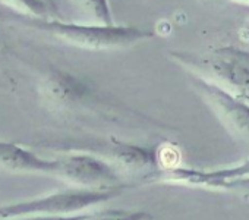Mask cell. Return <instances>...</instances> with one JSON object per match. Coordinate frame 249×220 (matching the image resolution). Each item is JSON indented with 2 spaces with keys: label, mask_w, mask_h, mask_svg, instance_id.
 <instances>
[{
  "label": "cell",
  "mask_w": 249,
  "mask_h": 220,
  "mask_svg": "<svg viewBox=\"0 0 249 220\" xmlns=\"http://www.w3.org/2000/svg\"><path fill=\"white\" fill-rule=\"evenodd\" d=\"M21 25L46 34L66 46L89 52H110L132 47L141 41L150 40L153 33L131 25H101V24H75L60 19L18 18Z\"/></svg>",
  "instance_id": "obj_1"
},
{
  "label": "cell",
  "mask_w": 249,
  "mask_h": 220,
  "mask_svg": "<svg viewBox=\"0 0 249 220\" xmlns=\"http://www.w3.org/2000/svg\"><path fill=\"white\" fill-rule=\"evenodd\" d=\"M169 56L191 76L214 82L249 103V50L220 47L204 55L172 52Z\"/></svg>",
  "instance_id": "obj_2"
},
{
  "label": "cell",
  "mask_w": 249,
  "mask_h": 220,
  "mask_svg": "<svg viewBox=\"0 0 249 220\" xmlns=\"http://www.w3.org/2000/svg\"><path fill=\"white\" fill-rule=\"evenodd\" d=\"M126 186L114 188H75L50 192L47 195L0 205V220L24 216H75L91 207L101 205L119 197Z\"/></svg>",
  "instance_id": "obj_3"
},
{
  "label": "cell",
  "mask_w": 249,
  "mask_h": 220,
  "mask_svg": "<svg viewBox=\"0 0 249 220\" xmlns=\"http://www.w3.org/2000/svg\"><path fill=\"white\" fill-rule=\"evenodd\" d=\"M191 82L224 131L234 141L249 147V103L202 78L191 76Z\"/></svg>",
  "instance_id": "obj_4"
},
{
  "label": "cell",
  "mask_w": 249,
  "mask_h": 220,
  "mask_svg": "<svg viewBox=\"0 0 249 220\" xmlns=\"http://www.w3.org/2000/svg\"><path fill=\"white\" fill-rule=\"evenodd\" d=\"M57 179L75 188H114L126 186L120 173L104 159L82 150H72L57 157Z\"/></svg>",
  "instance_id": "obj_5"
},
{
  "label": "cell",
  "mask_w": 249,
  "mask_h": 220,
  "mask_svg": "<svg viewBox=\"0 0 249 220\" xmlns=\"http://www.w3.org/2000/svg\"><path fill=\"white\" fill-rule=\"evenodd\" d=\"M38 92L43 103L57 113L76 112L95 103L92 90L81 78L60 69H52L43 76Z\"/></svg>",
  "instance_id": "obj_6"
},
{
  "label": "cell",
  "mask_w": 249,
  "mask_h": 220,
  "mask_svg": "<svg viewBox=\"0 0 249 220\" xmlns=\"http://www.w3.org/2000/svg\"><path fill=\"white\" fill-rule=\"evenodd\" d=\"M179 183L194 188L208 189H242L249 186V160L230 167H218L214 170H198L173 167L163 170L157 182Z\"/></svg>",
  "instance_id": "obj_7"
},
{
  "label": "cell",
  "mask_w": 249,
  "mask_h": 220,
  "mask_svg": "<svg viewBox=\"0 0 249 220\" xmlns=\"http://www.w3.org/2000/svg\"><path fill=\"white\" fill-rule=\"evenodd\" d=\"M0 167L15 173H37L56 178L59 160L57 157L43 159L22 146L0 141Z\"/></svg>",
  "instance_id": "obj_8"
},
{
  "label": "cell",
  "mask_w": 249,
  "mask_h": 220,
  "mask_svg": "<svg viewBox=\"0 0 249 220\" xmlns=\"http://www.w3.org/2000/svg\"><path fill=\"white\" fill-rule=\"evenodd\" d=\"M0 3L12 8L18 14H22L28 18H52V8L49 5V0H0Z\"/></svg>",
  "instance_id": "obj_9"
},
{
  "label": "cell",
  "mask_w": 249,
  "mask_h": 220,
  "mask_svg": "<svg viewBox=\"0 0 249 220\" xmlns=\"http://www.w3.org/2000/svg\"><path fill=\"white\" fill-rule=\"evenodd\" d=\"M81 9L91 19V24L113 25V15L108 0H76Z\"/></svg>",
  "instance_id": "obj_10"
},
{
  "label": "cell",
  "mask_w": 249,
  "mask_h": 220,
  "mask_svg": "<svg viewBox=\"0 0 249 220\" xmlns=\"http://www.w3.org/2000/svg\"><path fill=\"white\" fill-rule=\"evenodd\" d=\"M154 216H151L147 211L141 210H113L103 214H89L84 220H153Z\"/></svg>",
  "instance_id": "obj_11"
},
{
  "label": "cell",
  "mask_w": 249,
  "mask_h": 220,
  "mask_svg": "<svg viewBox=\"0 0 249 220\" xmlns=\"http://www.w3.org/2000/svg\"><path fill=\"white\" fill-rule=\"evenodd\" d=\"M89 214H75V216H24V217H14V219H5V220H84Z\"/></svg>",
  "instance_id": "obj_12"
},
{
  "label": "cell",
  "mask_w": 249,
  "mask_h": 220,
  "mask_svg": "<svg viewBox=\"0 0 249 220\" xmlns=\"http://www.w3.org/2000/svg\"><path fill=\"white\" fill-rule=\"evenodd\" d=\"M237 36H239V40H240L242 43L249 44V19L239 28Z\"/></svg>",
  "instance_id": "obj_13"
},
{
  "label": "cell",
  "mask_w": 249,
  "mask_h": 220,
  "mask_svg": "<svg viewBox=\"0 0 249 220\" xmlns=\"http://www.w3.org/2000/svg\"><path fill=\"white\" fill-rule=\"evenodd\" d=\"M233 3H239V5H248L249 6V0H230Z\"/></svg>",
  "instance_id": "obj_14"
}]
</instances>
